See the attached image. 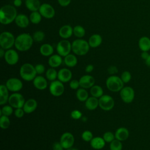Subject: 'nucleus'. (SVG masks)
Masks as SVG:
<instances>
[{"instance_id": "39", "label": "nucleus", "mask_w": 150, "mask_h": 150, "mask_svg": "<svg viewBox=\"0 0 150 150\" xmlns=\"http://www.w3.org/2000/svg\"><path fill=\"white\" fill-rule=\"evenodd\" d=\"M33 40L36 42H40L43 41L45 38V34L44 32L42 30H36L33 34Z\"/></svg>"}, {"instance_id": "51", "label": "nucleus", "mask_w": 150, "mask_h": 150, "mask_svg": "<svg viewBox=\"0 0 150 150\" xmlns=\"http://www.w3.org/2000/svg\"><path fill=\"white\" fill-rule=\"evenodd\" d=\"M94 68V66L93 64H89L86 66V67L85 68V71L86 73H91V72H92L93 71Z\"/></svg>"}, {"instance_id": "12", "label": "nucleus", "mask_w": 150, "mask_h": 150, "mask_svg": "<svg viewBox=\"0 0 150 150\" xmlns=\"http://www.w3.org/2000/svg\"><path fill=\"white\" fill-rule=\"evenodd\" d=\"M5 85L9 91L13 93L19 91L23 87L22 81L16 77H11L8 79Z\"/></svg>"}, {"instance_id": "41", "label": "nucleus", "mask_w": 150, "mask_h": 150, "mask_svg": "<svg viewBox=\"0 0 150 150\" xmlns=\"http://www.w3.org/2000/svg\"><path fill=\"white\" fill-rule=\"evenodd\" d=\"M81 138L83 141L86 142H90L93 138V133L88 130H86L81 134Z\"/></svg>"}, {"instance_id": "19", "label": "nucleus", "mask_w": 150, "mask_h": 150, "mask_svg": "<svg viewBox=\"0 0 150 150\" xmlns=\"http://www.w3.org/2000/svg\"><path fill=\"white\" fill-rule=\"evenodd\" d=\"M73 35V28L70 25H64L59 30V35L63 39H67Z\"/></svg>"}, {"instance_id": "57", "label": "nucleus", "mask_w": 150, "mask_h": 150, "mask_svg": "<svg viewBox=\"0 0 150 150\" xmlns=\"http://www.w3.org/2000/svg\"><path fill=\"white\" fill-rule=\"evenodd\" d=\"M149 51H150V50H149Z\"/></svg>"}, {"instance_id": "26", "label": "nucleus", "mask_w": 150, "mask_h": 150, "mask_svg": "<svg viewBox=\"0 0 150 150\" xmlns=\"http://www.w3.org/2000/svg\"><path fill=\"white\" fill-rule=\"evenodd\" d=\"M103 42V38L99 34L96 33L92 35L88 39V42L90 46L92 48H96L101 45Z\"/></svg>"}, {"instance_id": "44", "label": "nucleus", "mask_w": 150, "mask_h": 150, "mask_svg": "<svg viewBox=\"0 0 150 150\" xmlns=\"http://www.w3.org/2000/svg\"><path fill=\"white\" fill-rule=\"evenodd\" d=\"M70 116L74 120H79L82 117V113L78 110H74L71 112Z\"/></svg>"}, {"instance_id": "49", "label": "nucleus", "mask_w": 150, "mask_h": 150, "mask_svg": "<svg viewBox=\"0 0 150 150\" xmlns=\"http://www.w3.org/2000/svg\"><path fill=\"white\" fill-rule=\"evenodd\" d=\"M64 148L59 142H55L53 144V150H63Z\"/></svg>"}, {"instance_id": "31", "label": "nucleus", "mask_w": 150, "mask_h": 150, "mask_svg": "<svg viewBox=\"0 0 150 150\" xmlns=\"http://www.w3.org/2000/svg\"><path fill=\"white\" fill-rule=\"evenodd\" d=\"M63 62L66 66L68 67H74L77 65L78 60L76 54L70 53L66 56L64 57Z\"/></svg>"}, {"instance_id": "34", "label": "nucleus", "mask_w": 150, "mask_h": 150, "mask_svg": "<svg viewBox=\"0 0 150 150\" xmlns=\"http://www.w3.org/2000/svg\"><path fill=\"white\" fill-rule=\"evenodd\" d=\"M57 73L58 71H56L55 68L50 67L46 71V78L50 81H54L57 78Z\"/></svg>"}, {"instance_id": "6", "label": "nucleus", "mask_w": 150, "mask_h": 150, "mask_svg": "<svg viewBox=\"0 0 150 150\" xmlns=\"http://www.w3.org/2000/svg\"><path fill=\"white\" fill-rule=\"evenodd\" d=\"M15 38L14 35L10 32L5 31L0 35L1 47L5 50L11 49L15 45Z\"/></svg>"}, {"instance_id": "9", "label": "nucleus", "mask_w": 150, "mask_h": 150, "mask_svg": "<svg viewBox=\"0 0 150 150\" xmlns=\"http://www.w3.org/2000/svg\"><path fill=\"white\" fill-rule=\"evenodd\" d=\"M56 51L62 57H65L72 51L71 43L67 39H63L59 41L56 46Z\"/></svg>"}, {"instance_id": "42", "label": "nucleus", "mask_w": 150, "mask_h": 150, "mask_svg": "<svg viewBox=\"0 0 150 150\" xmlns=\"http://www.w3.org/2000/svg\"><path fill=\"white\" fill-rule=\"evenodd\" d=\"M103 138L104 139V141H105V142H108V143H110L114 139H115V134H113L111 131H107V132H105L103 134Z\"/></svg>"}, {"instance_id": "47", "label": "nucleus", "mask_w": 150, "mask_h": 150, "mask_svg": "<svg viewBox=\"0 0 150 150\" xmlns=\"http://www.w3.org/2000/svg\"><path fill=\"white\" fill-rule=\"evenodd\" d=\"M25 111L23 109V108H16L14 111V115L16 118H20L23 117L25 114Z\"/></svg>"}, {"instance_id": "7", "label": "nucleus", "mask_w": 150, "mask_h": 150, "mask_svg": "<svg viewBox=\"0 0 150 150\" xmlns=\"http://www.w3.org/2000/svg\"><path fill=\"white\" fill-rule=\"evenodd\" d=\"M25 103V100L23 96L18 92L13 93L9 96L8 103L10 105L15 109L23 108Z\"/></svg>"}, {"instance_id": "21", "label": "nucleus", "mask_w": 150, "mask_h": 150, "mask_svg": "<svg viewBox=\"0 0 150 150\" xmlns=\"http://www.w3.org/2000/svg\"><path fill=\"white\" fill-rule=\"evenodd\" d=\"M16 25L21 28H27L30 22L29 18H28L26 15L23 13L18 14L16 19L15 20Z\"/></svg>"}, {"instance_id": "35", "label": "nucleus", "mask_w": 150, "mask_h": 150, "mask_svg": "<svg viewBox=\"0 0 150 150\" xmlns=\"http://www.w3.org/2000/svg\"><path fill=\"white\" fill-rule=\"evenodd\" d=\"M29 20L31 23L35 25L39 24L42 18V16L40 13L39 11H34V12H31V13L29 15Z\"/></svg>"}, {"instance_id": "30", "label": "nucleus", "mask_w": 150, "mask_h": 150, "mask_svg": "<svg viewBox=\"0 0 150 150\" xmlns=\"http://www.w3.org/2000/svg\"><path fill=\"white\" fill-rule=\"evenodd\" d=\"M41 4L39 0H25V6L26 8L31 11H38Z\"/></svg>"}, {"instance_id": "37", "label": "nucleus", "mask_w": 150, "mask_h": 150, "mask_svg": "<svg viewBox=\"0 0 150 150\" xmlns=\"http://www.w3.org/2000/svg\"><path fill=\"white\" fill-rule=\"evenodd\" d=\"M11 124V121L9 117L6 115H1L0 117V127L3 129H8Z\"/></svg>"}, {"instance_id": "24", "label": "nucleus", "mask_w": 150, "mask_h": 150, "mask_svg": "<svg viewBox=\"0 0 150 150\" xmlns=\"http://www.w3.org/2000/svg\"><path fill=\"white\" fill-rule=\"evenodd\" d=\"M63 62V59L59 54H54L50 56L48 59V64L50 67L57 68L59 67Z\"/></svg>"}, {"instance_id": "20", "label": "nucleus", "mask_w": 150, "mask_h": 150, "mask_svg": "<svg viewBox=\"0 0 150 150\" xmlns=\"http://www.w3.org/2000/svg\"><path fill=\"white\" fill-rule=\"evenodd\" d=\"M38 107V102L34 98H29L25 101L23 109L25 113L30 114L34 112Z\"/></svg>"}, {"instance_id": "45", "label": "nucleus", "mask_w": 150, "mask_h": 150, "mask_svg": "<svg viewBox=\"0 0 150 150\" xmlns=\"http://www.w3.org/2000/svg\"><path fill=\"white\" fill-rule=\"evenodd\" d=\"M37 74L41 75L45 72V67L42 64H37L35 66Z\"/></svg>"}, {"instance_id": "27", "label": "nucleus", "mask_w": 150, "mask_h": 150, "mask_svg": "<svg viewBox=\"0 0 150 150\" xmlns=\"http://www.w3.org/2000/svg\"><path fill=\"white\" fill-rule=\"evenodd\" d=\"M9 90L5 84L0 85V104L4 105L8 102L9 95Z\"/></svg>"}, {"instance_id": "2", "label": "nucleus", "mask_w": 150, "mask_h": 150, "mask_svg": "<svg viewBox=\"0 0 150 150\" xmlns=\"http://www.w3.org/2000/svg\"><path fill=\"white\" fill-rule=\"evenodd\" d=\"M32 36L28 33H22L15 38V47L20 52H26L29 50L33 43Z\"/></svg>"}, {"instance_id": "40", "label": "nucleus", "mask_w": 150, "mask_h": 150, "mask_svg": "<svg viewBox=\"0 0 150 150\" xmlns=\"http://www.w3.org/2000/svg\"><path fill=\"white\" fill-rule=\"evenodd\" d=\"M110 150H122V144L121 141L115 139L110 143Z\"/></svg>"}, {"instance_id": "56", "label": "nucleus", "mask_w": 150, "mask_h": 150, "mask_svg": "<svg viewBox=\"0 0 150 150\" xmlns=\"http://www.w3.org/2000/svg\"><path fill=\"white\" fill-rule=\"evenodd\" d=\"M66 150H79L77 148H74V147H71V148H68V149H66Z\"/></svg>"}, {"instance_id": "23", "label": "nucleus", "mask_w": 150, "mask_h": 150, "mask_svg": "<svg viewBox=\"0 0 150 150\" xmlns=\"http://www.w3.org/2000/svg\"><path fill=\"white\" fill-rule=\"evenodd\" d=\"M90 146L92 148L96 150H100L103 149L105 145V141L103 137H95L91 140Z\"/></svg>"}, {"instance_id": "18", "label": "nucleus", "mask_w": 150, "mask_h": 150, "mask_svg": "<svg viewBox=\"0 0 150 150\" xmlns=\"http://www.w3.org/2000/svg\"><path fill=\"white\" fill-rule=\"evenodd\" d=\"M33 86L38 90H43L47 87V79L41 75H38L33 80Z\"/></svg>"}, {"instance_id": "1", "label": "nucleus", "mask_w": 150, "mask_h": 150, "mask_svg": "<svg viewBox=\"0 0 150 150\" xmlns=\"http://www.w3.org/2000/svg\"><path fill=\"white\" fill-rule=\"evenodd\" d=\"M17 15V11L14 5H5L0 9V22L2 25H9L15 21Z\"/></svg>"}, {"instance_id": "25", "label": "nucleus", "mask_w": 150, "mask_h": 150, "mask_svg": "<svg viewBox=\"0 0 150 150\" xmlns=\"http://www.w3.org/2000/svg\"><path fill=\"white\" fill-rule=\"evenodd\" d=\"M138 47L142 52H148L150 50V39L148 36H144L138 40Z\"/></svg>"}, {"instance_id": "10", "label": "nucleus", "mask_w": 150, "mask_h": 150, "mask_svg": "<svg viewBox=\"0 0 150 150\" xmlns=\"http://www.w3.org/2000/svg\"><path fill=\"white\" fill-rule=\"evenodd\" d=\"M50 93L54 97L61 96L64 91V86L63 83L59 80L51 81L49 87Z\"/></svg>"}, {"instance_id": "29", "label": "nucleus", "mask_w": 150, "mask_h": 150, "mask_svg": "<svg viewBox=\"0 0 150 150\" xmlns=\"http://www.w3.org/2000/svg\"><path fill=\"white\" fill-rule=\"evenodd\" d=\"M40 53L45 57L50 56L54 52L53 47L49 43H44L39 48Z\"/></svg>"}, {"instance_id": "36", "label": "nucleus", "mask_w": 150, "mask_h": 150, "mask_svg": "<svg viewBox=\"0 0 150 150\" xmlns=\"http://www.w3.org/2000/svg\"><path fill=\"white\" fill-rule=\"evenodd\" d=\"M86 30L81 25H76L73 28V35L77 38L81 39L84 36Z\"/></svg>"}, {"instance_id": "28", "label": "nucleus", "mask_w": 150, "mask_h": 150, "mask_svg": "<svg viewBox=\"0 0 150 150\" xmlns=\"http://www.w3.org/2000/svg\"><path fill=\"white\" fill-rule=\"evenodd\" d=\"M99 106L98 98L93 96L89 97L85 101L86 108L90 111L96 110Z\"/></svg>"}, {"instance_id": "17", "label": "nucleus", "mask_w": 150, "mask_h": 150, "mask_svg": "<svg viewBox=\"0 0 150 150\" xmlns=\"http://www.w3.org/2000/svg\"><path fill=\"white\" fill-rule=\"evenodd\" d=\"M72 78V72L67 68H62L60 69L57 73V79L61 82L65 83L71 81Z\"/></svg>"}, {"instance_id": "50", "label": "nucleus", "mask_w": 150, "mask_h": 150, "mask_svg": "<svg viewBox=\"0 0 150 150\" xmlns=\"http://www.w3.org/2000/svg\"><path fill=\"white\" fill-rule=\"evenodd\" d=\"M71 0H57L59 4L63 7L67 6L70 5Z\"/></svg>"}, {"instance_id": "48", "label": "nucleus", "mask_w": 150, "mask_h": 150, "mask_svg": "<svg viewBox=\"0 0 150 150\" xmlns=\"http://www.w3.org/2000/svg\"><path fill=\"white\" fill-rule=\"evenodd\" d=\"M107 71L110 74L114 75L115 74L118 73V70L115 66H110L107 69Z\"/></svg>"}, {"instance_id": "52", "label": "nucleus", "mask_w": 150, "mask_h": 150, "mask_svg": "<svg viewBox=\"0 0 150 150\" xmlns=\"http://www.w3.org/2000/svg\"><path fill=\"white\" fill-rule=\"evenodd\" d=\"M13 4L15 7H20L22 5V0H13Z\"/></svg>"}, {"instance_id": "8", "label": "nucleus", "mask_w": 150, "mask_h": 150, "mask_svg": "<svg viewBox=\"0 0 150 150\" xmlns=\"http://www.w3.org/2000/svg\"><path fill=\"white\" fill-rule=\"evenodd\" d=\"M98 103L100 108L105 111L111 110L115 105L114 98L108 94H103L99 98Z\"/></svg>"}, {"instance_id": "43", "label": "nucleus", "mask_w": 150, "mask_h": 150, "mask_svg": "<svg viewBox=\"0 0 150 150\" xmlns=\"http://www.w3.org/2000/svg\"><path fill=\"white\" fill-rule=\"evenodd\" d=\"M122 81L124 83H128L131 79V74L128 71H123L120 76Z\"/></svg>"}, {"instance_id": "11", "label": "nucleus", "mask_w": 150, "mask_h": 150, "mask_svg": "<svg viewBox=\"0 0 150 150\" xmlns=\"http://www.w3.org/2000/svg\"><path fill=\"white\" fill-rule=\"evenodd\" d=\"M120 97L122 101L127 104L131 103L135 98V91L130 86L124 87L120 91Z\"/></svg>"}, {"instance_id": "13", "label": "nucleus", "mask_w": 150, "mask_h": 150, "mask_svg": "<svg viewBox=\"0 0 150 150\" xmlns=\"http://www.w3.org/2000/svg\"><path fill=\"white\" fill-rule=\"evenodd\" d=\"M42 17L46 19H52L55 15L54 8L48 3H43L41 4L40 7L38 11Z\"/></svg>"}, {"instance_id": "38", "label": "nucleus", "mask_w": 150, "mask_h": 150, "mask_svg": "<svg viewBox=\"0 0 150 150\" xmlns=\"http://www.w3.org/2000/svg\"><path fill=\"white\" fill-rule=\"evenodd\" d=\"M13 107L10 105L9 104V105H4L1 110H0V113H1V115H6V116H8V117H9L11 116L13 112Z\"/></svg>"}, {"instance_id": "32", "label": "nucleus", "mask_w": 150, "mask_h": 150, "mask_svg": "<svg viewBox=\"0 0 150 150\" xmlns=\"http://www.w3.org/2000/svg\"><path fill=\"white\" fill-rule=\"evenodd\" d=\"M76 97L77 100L81 102H85L88 97V93L86 88H79L77 89L76 93Z\"/></svg>"}, {"instance_id": "55", "label": "nucleus", "mask_w": 150, "mask_h": 150, "mask_svg": "<svg viewBox=\"0 0 150 150\" xmlns=\"http://www.w3.org/2000/svg\"><path fill=\"white\" fill-rule=\"evenodd\" d=\"M145 64L148 66V67H150V54L149 55V56L145 60Z\"/></svg>"}, {"instance_id": "53", "label": "nucleus", "mask_w": 150, "mask_h": 150, "mask_svg": "<svg viewBox=\"0 0 150 150\" xmlns=\"http://www.w3.org/2000/svg\"><path fill=\"white\" fill-rule=\"evenodd\" d=\"M150 54V53H148V52H142L141 53V57L143 60H145Z\"/></svg>"}, {"instance_id": "16", "label": "nucleus", "mask_w": 150, "mask_h": 150, "mask_svg": "<svg viewBox=\"0 0 150 150\" xmlns=\"http://www.w3.org/2000/svg\"><path fill=\"white\" fill-rule=\"evenodd\" d=\"M79 81L80 87H82L86 89L90 88L95 84L94 78L93 77V76L89 74H86V75L82 76L80 78Z\"/></svg>"}, {"instance_id": "46", "label": "nucleus", "mask_w": 150, "mask_h": 150, "mask_svg": "<svg viewBox=\"0 0 150 150\" xmlns=\"http://www.w3.org/2000/svg\"><path fill=\"white\" fill-rule=\"evenodd\" d=\"M69 86L72 90H77L80 87L79 81L77 80H71L69 83Z\"/></svg>"}, {"instance_id": "54", "label": "nucleus", "mask_w": 150, "mask_h": 150, "mask_svg": "<svg viewBox=\"0 0 150 150\" xmlns=\"http://www.w3.org/2000/svg\"><path fill=\"white\" fill-rule=\"evenodd\" d=\"M5 50L2 49V47H1L0 49V57L1 58H2V57H4V56H5Z\"/></svg>"}, {"instance_id": "5", "label": "nucleus", "mask_w": 150, "mask_h": 150, "mask_svg": "<svg viewBox=\"0 0 150 150\" xmlns=\"http://www.w3.org/2000/svg\"><path fill=\"white\" fill-rule=\"evenodd\" d=\"M124 83L121 77L115 75H111L105 81V85L107 89L114 93L120 91L124 87Z\"/></svg>"}, {"instance_id": "3", "label": "nucleus", "mask_w": 150, "mask_h": 150, "mask_svg": "<svg viewBox=\"0 0 150 150\" xmlns=\"http://www.w3.org/2000/svg\"><path fill=\"white\" fill-rule=\"evenodd\" d=\"M90 47L88 42L81 38H77L71 43L72 51L77 56L86 55L89 52Z\"/></svg>"}, {"instance_id": "14", "label": "nucleus", "mask_w": 150, "mask_h": 150, "mask_svg": "<svg viewBox=\"0 0 150 150\" xmlns=\"http://www.w3.org/2000/svg\"><path fill=\"white\" fill-rule=\"evenodd\" d=\"M4 59L8 64L13 66L18 63L19 56L18 53L15 50L10 49L6 50Z\"/></svg>"}, {"instance_id": "22", "label": "nucleus", "mask_w": 150, "mask_h": 150, "mask_svg": "<svg viewBox=\"0 0 150 150\" xmlns=\"http://www.w3.org/2000/svg\"><path fill=\"white\" fill-rule=\"evenodd\" d=\"M115 139L120 141H124L127 140L129 135V132L128 129L125 127H120L117 129L115 133Z\"/></svg>"}, {"instance_id": "4", "label": "nucleus", "mask_w": 150, "mask_h": 150, "mask_svg": "<svg viewBox=\"0 0 150 150\" xmlns=\"http://www.w3.org/2000/svg\"><path fill=\"white\" fill-rule=\"evenodd\" d=\"M19 74L21 77L26 81H33L37 76L35 66L29 63H25L21 66Z\"/></svg>"}, {"instance_id": "15", "label": "nucleus", "mask_w": 150, "mask_h": 150, "mask_svg": "<svg viewBox=\"0 0 150 150\" xmlns=\"http://www.w3.org/2000/svg\"><path fill=\"white\" fill-rule=\"evenodd\" d=\"M60 142L64 149H67L73 146L74 143V135L69 132L62 134L60 138Z\"/></svg>"}, {"instance_id": "33", "label": "nucleus", "mask_w": 150, "mask_h": 150, "mask_svg": "<svg viewBox=\"0 0 150 150\" xmlns=\"http://www.w3.org/2000/svg\"><path fill=\"white\" fill-rule=\"evenodd\" d=\"M90 92L91 96H93L97 98H100L104 94L103 88L98 85H94L93 87H91L90 88Z\"/></svg>"}]
</instances>
